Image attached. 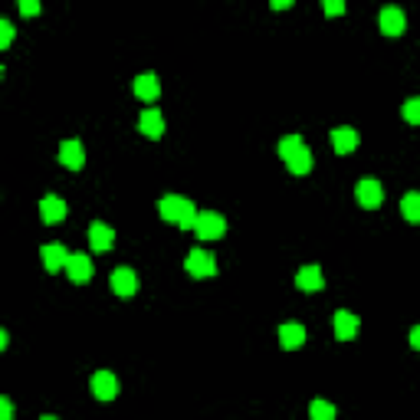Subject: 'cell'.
<instances>
[{
	"mask_svg": "<svg viewBox=\"0 0 420 420\" xmlns=\"http://www.w3.org/2000/svg\"><path fill=\"white\" fill-rule=\"evenodd\" d=\"M40 217H43V223H60L66 217V200L56 198V194L43 198L40 200Z\"/></svg>",
	"mask_w": 420,
	"mask_h": 420,
	"instance_id": "cell-15",
	"label": "cell"
},
{
	"mask_svg": "<svg viewBox=\"0 0 420 420\" xmlns=\"http://www.w3.org/2000/svg\"><path fill=\"white\" fill-rule=\"evenodd\" d=\"M401 112H404V122H411V125H420V99H407Z\"/></svg>",
	"mask_w": 420,
	"mask_h": 420,
	"instance_id": "cell-23",
	"label": "cell"
},
{
	"mask_svg": "<svg viewBox=\"0 0 420 420\" xmlns=\"http://www.w3.org/2000/svg\"><path fill=\"white\" fill-rule=\"evenodd\" d=\"M292 7V0H273V10H286Z\"/></svg>",
	"mask_w": 420,
	"mask_h": 420,
	"instance_id": "cell-29",
	"label": "cell"
},
{
	"mask_svg": "<svg viewBox=\"0 0 420 420\" xmlns=\"http://www.w3.org/2000/svg\"><path fill=\"white\" fill-rule=\"evenodd\" d=\"M286 164H289V171H292V174H309V171H312V151L302 145L299 151H296V155H292Z\"/></svg>",
	"mask_w": 420,
	"mask_h": 420,
	"instance_id": "cell-19",
	"label": "cell"
},
{
	"mask_svg": "<svg viewBox=\"0 0 420 420\" xmlns=\"http://www.w3.org/2000/svg\"><path fill=\"white\" fill-rule=\"evenodd\" d=\"M112 243H115V230H112L109 223H92V227H89V247H92L95 253L112 249Z\"/></svg>",
	"mask_w": 420,
	"mask_h": 420,
	"instance_id": "cell-10",
	"label": "cell"
},
{
	"mask_svg": "<svg viewBox=\"0 0 420 420\" xmlns=\"http://www.w3.org/2000/svg\"><path fill=\"white\" fill-rule=\"evenodd\" d=\"M10 43H14V23H7V20H4V23H0V46L7 50Z\"/></svg>",
	"mask_w": 420,
	"mask_h": 420,
	"instance_id": "cell-24",
	"label": "cell"
},
{
	"mask_svg": "<svg viewBox=\"0 0 420 420\" xmlns=\"http://www.w3.org/2000/svg\"><path fill=\"white\" fill-rule=\"evenodd\" d=\"M411 345L420 352V325H417V328H411Z\"/></svg>",
	"mask_w": 420,
	"mask_h": 420,
	"instance_id": "cell-28",
	"label": "cell"
},
{
	"mask_svg": "<svg viewBox=\"0 0 420 420\" xmlns=\"http://www.w3.org/2000/svg\"><path fill=\"white\" fill-rule=\"evenodd\" d=\"M194 233H198L200 240H220L223 233H227V220H223L220 214H214V210H204V214L198 217Z\"/></svg>",
	"mask_w": 420,
	"mask_h": 420,
	"instance_id": "cell-1",
	"label": "cell"
},
{
	"mask_svg": "<svg viewBox=\"0 0 420 420\" xmlns=\"http://www.w3.org/2000/svg\"><path fill=\"white\" fill-rule=\"evenodd\" d=\"M184 269H188L194 279H207V276L217 273V263H214V257H210V253H204V249H190Z\"/></svg>",
	"mask_w": 420,
	"mask_h": 420,
	"instance_id": "cell-2",
	"label": "cell"
},
{
	"mask_svg": "<svg viewBox=\"0 0 420 420\" xmlns=\"http://www.w3.org/2000/svg\"><path fill=\"white\" fill-rule=\"evenodd\" d=\"M10 417H14V404L7 397H0V420H10Z\"/></svg>",
	"mask_w": 420,
	"mask_h": 420,
	"instance_id": "cell-27",
	"label": "cell"
},
{
	"mask_svg": "<svg viewBox=\"0 0 420 420\" xmlns=\"http://www.w3.org/2000/svg\"><path fill=\"white\" fill-rule=\"evenodd\" d=\"M401 214H404V220L420 223V194H417V190L404 194V200H401Z\"/></svg>",
	"mask_w": 420,
	"mask_h": 420,
	"instance_id": "cell-20",
	"label": "cell"
},
{
	"mask_svg": "<svg viewBox=\"0 0 420 420\" xmlns=\"http://www.w3.org/2000/svg\"><path fill=\"white\" fill-rule=\"evenodd\" d=\"M135 95L141 102H155L158 95H161V82H158L155 72H141V76L135 79Z\"/></svg>",
	"mask_w": 420,
	"mask_h": 420,
	"instance_id": "cell-11",
	"label": "cell"
},
{
	"mask_svg": "<svg viewBox=\"0 0 420 420\" xmlns=\"http://www.w3.org/2000/svg\"><path fill=\"white\" fill-rule=\"evenodd\" d=\"M377 23H381V33L384 36H401L404 26H407V17H404L401 7H384L381 17H377Z\"/></svg>",
	"mask_w": 420,
	"mask_h": 420,
	"instance_id": "cell-6",
	"label": "cell"
},
{
	"mask_svg": "<svg viewBox=\"0 0 420 420\" xmlns=\"http://www.w3.org/2000/svg\"><path fill=\"white\" fill-rule=\"evenodd\" d=\"M190 207V200L178 198V194H168V198L158 200V214H161V220H171V223H181V217H184V210Z\"/></svg>",
	"mask_w": 420,
	"mask_h": 420,
	"instance_id": "cell-7",
	"label": "cell"
},
{
	"mask_svg": "<svg viewBox=\"0 0 420 420\" xmlns=\"http://www.w3.org/2000/svg\"><path fill=\"white\" fill-rule=\"evenodd\" d=\"M138 129L145 131L148 138H161L164 135V119L158 109H145L141 112V119H138Z\"/></svg>",
	"mask_w": 420,
	"mask_h": 420,
	"instance_id": "cell-17",
	"label": "cell"
},
{
	"mask_svg": "<svg viewBox=\"0 0 420 420\" xmlns=\"http://www.w3.org/2000/svg\"><path fill=\"white\" fill-rule=\"evenodd\" d=\"M309 420H335V407L328 401H312L309 404Z\"/></svg>",
	"mask_w": 420,
	"mask_h": 420,
	"instance_id": "cell-21",
	"label": "cell"
},
{
	"mask_svg": "<svg viewBox=\"0 0 420 420\" xmlns=\"http://www.w3.org/2000/svg\"><path fill=\"white\" fill-rule=\"evenodd\" d=\"M296 286H299L302 292H318L325 286V276H322L318 266H302L299 273H296Z\"/></svg>",
	"mask_w": 420,
	"mask_h": 420,
	"instance_id": "cell-13",
	"label": "cell"
},
{
	"mask_svg": "<svg viewBox=\"0 0 420 420\" xmlns=\"http://www.w3.org/2000/svg\"><path fill=\"white\" fill-rule=\"evenodd\" d=\"M40 420H56V417H53V414H46V417H40Z\"/></svg>",
	"mask_w": 420,
	"mask_h": 420,
	"instance_id": "cell-30",
	"label": "cell"
},
{
	"mask_svg": "<svg viewBox=\"0 0 420 420\" xmlns=\"http://www.w3.org/2000/svg\"><path fill=\"white\" fill-rule=\"evenodd\" d=\"M69 253L63 243H46L43 247V266L50 269V273H56V269H66V263H69Z\"/></svg>",
	"mask_w": 420,
	"mask_h": 420,
	"instance_id": "cell-12",
	"label": "cell"
},
{
	"mask_svg": "<svg viewBox=\"0 0 420 420\" xmlns=\"http://www.w3.org/2000/svg\"><path fill=\"white\" fill-rule=\"evenodd\" d=\"M92 394L99 397V401H115V394H119V377L112 375V371H95Z\"/></svg>",
	"mask_w": 420,
	"mask_h": 420,
	"instance_id": "cell-5",
	"label": "cell"
},
{
	"mask_svg": "<svg viewBox=\"0 0 420 420\" xmlns=\"http://www.w3.org/2000/svg\"><path fill=\"white\" fill-rule=\"evenodd\" d=\"M332 148L338 151V155H348V151H355V148H358V131L348 129V125L335 129L332 131Z\"/></svg>",
	"mask_w": 420,
	"mask_h": 420,
	"instance_id": "cell-16",
	"label": "cell"
},
{
	"mask_svg": "<svg viewBox=\"0 0 420 420\" xmlns=\"http://www.w3.org/2000/svg\"><path fill=\"white\" fill-rule=\"evenodd\" d=\"M355 198H358V204L365 207V210H375V207H381V200H384V190H381V184H377L375 178H365V181H358Z\"/></svg>",
	"mask_w": 420,
	"mask_h": 420,
	"instance_id": "cell-3",
	"label": "cell"
},
{
	"mask_svg": "<svg viewBox=\"0 0 420 420\" xmlns=\"http://www.w3.org/2000/svg\"><path fill=\"white\" fill-rule=\"evenodd\" d=\"M66 273L72 283H89V279H92V259H89L86 253H72L66 263Z\"/></svg>",
	"mask_w": 420,
	"mask_h": 420,
	"instance_id": "cell-9",
	"label": "cell"
},
{
	"mask_svg": "<svg viewBox=\"0 0 420 420\" xmlns=\"http://www.w3.org/2000/svg\"><path fill=\"white\" fill-rule=\"evenodd\" d=\"M112 289H115V296H122V299H129V296H135L138 292V276L131 273L129 266H119L115 273H112Z\"/></svg>",
	"mask_w": 420,
	"mask_h": 420,
	"instance_id": "cell-4",
	"label": "cell"
},
{
	"mask_svg": "<svg viewBox=\"0 0 420 420\" xmlns=\"http://www.w3.org/2000/svg\"><path fill=\"white\" fill-rule=\"evenodd\" d=\"M302 342H306V328L299 325V322H286L283 328H279V345L283 348H302Z\"/></svg>",
	"mask_w": 420,
	"mask_h": 420,
	"instance_id": "cell-18",
	"label": "cell"
},
{
	"mask_svg": "<svg viewBox=\"0 0 420 420\" xmlns=\"http://www.w3.org/2000/svg\"><path fill=\"white\" fill-rule=\"evenodd\" d=\"M60 161L66 164L69 171H79V168L86 164V148L79 145L76 138H69V141H63L60 145Z\"/></svg>",
	"mask_w": 420,
	"mask_h": 420,
	"instance_id": "cell-8",
	"label": "cell"
},
{
	"mask_svg": "<svg viewBox=\"0 0 420 420\" xmlns=\"http://www.w3.org/2000/svg\"><path fill=\"white\" fill-rule=\"evenodd\" d=\"M302 145H306V141H302L299 135H286L283 141H279V158H283V161H289V158L296 155V151H299Z\"/></svg>",
	"mask_w": 420,
	"mask_h": 420,
	"instance_id": "cell-22",
	"label": "cell"
},
{
	"mask_svg": "<svg viewBox=\"0 0 420 420\" xmlns=\"http://www.w3.org/2000/svg\"><path fill=\"white\" fill-rule=\"evenodd\" d=\"M355 335H358V316L338 309L335 312V338H338V342H348Z\"/></svg>",
	"mask_w": 420,
	"mask_h": 420,
	"instance_id": "cell-14",
	"label": "cell"
},
{
	"mask_svg": "<svg viewBox=\"0 0 420 420\" xmlns=\"http://www.w3.org/2000/svg\"><path fill=\"white\" fill-rule=\"evenodd\" d=\"M20 14H23V17H36V14H40V4H36V0H23V4H20Z\"/></svg>",
	"mask_w": 420,
	"mask_h": 420,
	"instance_id": "cell-25",
	"label": "cell"
},
{
	"mask_svg": "<svg viewBox=\"0 0 420 420\" xmlns=\"http://www.w3.org/2000/svg\"><path fill=\"white\" fill-rule=\"evenodd\" d=\"M325 14L328 17H338V14H345V4L342 0H325Z\"/></svg>",
	"mask_w": 420,
	"mask_h": 420,
	"instance_id": "cell-26",
	"label": "cell"
}]
</instances>
